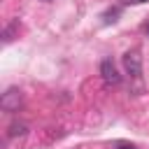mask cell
<instances>
[{
    "label": "cell",
    "instance_id": "1",
    "mask_svg": "<svg viewBox=\"0 0 149 149\" xmlns=\"http://www.w3.org/2000/svg\"><path fill=\"white\" fill-rule=\"evenodd\" d=\"M21 102H23V98H21V91L19 88H7L2 93V98H0V107L5 112H19Z\"/></svg>",
    "mask_w": 149,
    "mask_h": 149
},
{
    "label": "cell",
    "instance_id": "2",
    "mask_svg": "<svg viewBox=\"0 0 149 149\" xmlns=\"http://www.w3.org/2000/svg\"><path fill=\"white\" fill-rule=\"evenodd\" d=\"M123 68L130 77H140L142 74V58L137 51H126L123 54Z\"/></svg>",
    "mask_w": 149,
    "mask_h": 149
},
{
    "label": "cell",
    "instance_id": "3",
    "mask_svg": "<svg viewBox=\"0 0 149 149\" xmlns=\"http://www.w3.org/2000/svg\"><path fill=\"white\" fill-rule=\"evenodd\" d=\"M100 74H102V79H105L107 84H119V81H121V74L116 72V68H114V63H112L109 58L100 63Z\"/></svg>",
    "mask_w": 149,
    "mask_h": 149
},
{
    "label": "cell",
    "instance_id": "4",
    "mask_svg": "<svg viewBox=\"0 0 149 149\" xmlns=\"http://www.w3.org/2000/svg\"><path fill=\"white\" fill-rule=\"evenodd\" d=\"M16 33H19V21H12V23L5 26V30H2V42H12V40L16 37Z\"/></svg>",
    "mask_w": 149,
    "mask_h": 149
},
{
    "label": "cell",
    "instance_id": "5",
    "mask_svg": "<svg viewBox=\"0 0 149 149\" xmlns=\"http://www.w3.org/2000/svg\"><path fill=\"white\" fill-rule=\"evenodd\" d=\"M119 14H121V9H119V7H112V9H107V12H105V23H114Z\"/></svg>",
    "mask_w": 149,
    "mask_h": 149
},
{
    "label": "cell",
    "instance_id": "6",
    "mask_svg": "<svg viewBox=\"0 0 149 149\" xmlns=\"http://www.w3.org/2000/svg\"><path fill=\"white\" fill-rule=\"evenodd\" d=\"M23 133H26V126H23V123H12V126H9V137L23 135Z\"/></svg>",
    "mask_w": 149,
    "mask_h": 149
},
{
    "label": "cell",
    "instance_id": "7",
    "mask_svg": "<svg viewBox=\"0 0 149 149\" xmlns=\"http://www.w3.org/2000/svg\"><path fill=\"white\" fill-rule=\"evenodd\" d=\"M126 5H140V2H147V0H123Z\"/></svg>",
    "mask_w": 149,
    "mask_h": 149
},
{
    "label": "cell",
    "instance_id": "8",
    "mask_svg": "<svg viewBox=\"0 0 149 149\" xmlns=\"http://www.w3.org/2000/svg\"><path fill=\"white\" fill-rule=\"evenodd\" d=\"M119 149H133V147H126V144H121V147H119Z\"/></svg>",
    "mask_w": 149,
    "mask_h": 149
},
{
    "label": "cell",
    "instance_id": "9",
    "mask_svg": "<svg viewBox=\"0 0 149 149\" xmlns=\"http://www.w3.org/2000/svg\"><path fill=\"white\" fill-rule=\"evenodd\" d=\"M144 30H147V35H149V23H147V26H144Z\"/></svg>",
    "mask_w": 149,
    "mask_h": 149
},
{
    "label": "cell",
    "instance_id": "10",
    "mask_svg": "<svg viewBox=\"0 0 149 149\" xmlns=\"http://www.w3.org/2000/svg\"><path fill=\"white\" fill-rule=\"evenodd\" d=\"M44 2H49V0H44Z\"/></svg>",
    "mask_w": 149,
    "mask_h": 149
}]
</instances>
